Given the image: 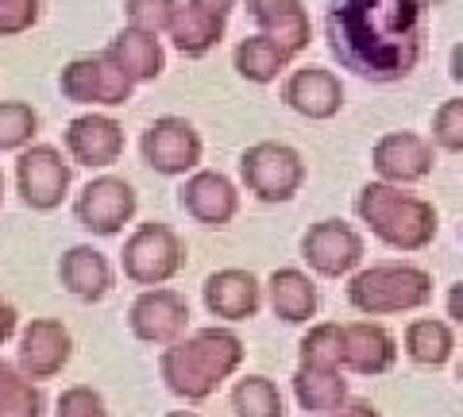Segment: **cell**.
<instances>
[{
	"instance_id": "8992f818",
	"label": "cell",
	"mask_w": 463,
	"mask_h": 417,
	"mask_svg": "<svg viewBox=\"0 0 463 417\" xmlns=\"http://www.w3.org/2000/svg\"><path fill=\"white\" fill-rule=\"evenodd\" d=\"M120 270L136 286H166L185 270V240L163 221H143L124 240Z\"/></svg>"
},
{
	"instance_id": "603a6c76",
	"label": "cell",
	"mask_w": 463,
	"mask_h": 417,
	"mask_svg": "<svg viewBox=\"0 0 463 417\" xmlns=\"http://www.w3.org/2000/svg\"><path fill=\"white\" fill-rule=\"evenodd\" d=\"M267 298L274 317L286 325H313L317 309H321V294H317V282L306 275L301 267H279L267 279Z\"/></svg>"
},
{
	"instance_id": "2e32d148",
	"label": "cell",
	"mask_w": 463,
	"mask_h": 417,
	"mask_svg": "<svg viewBox=\"0 0 463 417\" xmlns=\"http://www.w3.org/2000/svg\"><path fill=\"white\" fill-rule=\"evenodd\" d=\"M74 359V336L70 328L54 317H32L20 328V348L16 364L24 367V375H32L35 383L62 375L66 364Z\"/></svg>"
},
{
	"instance_id": "d4e9b609",
	"label": "cell",
	"mask_w": 463,
	"mask_h": 417,
	"mask_svg": "<svg viewBox=\"0 0 463 417\" xmlns=\"http://www.w3.org/2000/svg\"><path fill=\"white\" fill-rule=\"evenodd\" d=\"M289 386H294L298 406L306 413H313V417H332L336 410L347 406V398H352L340 367H301L298 364Z\"/></svg>"
},
{
	"instance_id": "7c38bea8",
	"label": "cell",
	"mask_w": 463,
	"mask_h": 417,
	"mask_svg": "<svg viewBox=\"0 0 463 417\" xmlns=\"http://www.w3.org/2000/svg\"><path fill=\"white\" fill-rule=\"evenodd\" d=\"M128 328H132L139 344L166 348V344L190 333V301H185V294L170 290V286H147L128 306Z\"/></svg>"
},
{
	"instance_id": "f35d334b",
	"label": "cell",
	"mask_w": 463,
	"mask_h": 417,
	"mask_svg": "<svg viewBox=\"0 0 463 417\" xmlns=\"http://www.w3.org/2000/svg\"><path fill=\"white\" fill-rule=\"evenodd\" d=\"M448 74H452V81H463V43L452 47V70Z\"/></svg>"
},
{
	"instance_id": "d590c367",
	"label": "cell",
	"mask_w": 463,
	"mask_h": 417,
	"mask_svg": "<svg viewBox=\"0 0 463 417\" xmlns=\"http://www.w3.org/2000/svg\"><path fill=\"white\" fill-rule=\"evenodd\" d=\"M12 336H20V313H16L12 301L0 298V348H5Z\"/></svg>"
},
{
	"instance_id": "1f68e13d",
	"label": "cell",
	"mask_w": 463,
	"mask_h": 417,
	"mask_svg": "<svg viewBox=\"0 0 463 417\" xmlns=\"http://www.w3.org/2000/svg\"><path fill=\"white\" fill-rule=\"evenodd\" d=\"M182 0H124V24L139 27V32L166 35L174 16H178Z\"/></svg>"
},
{
	"instance_id": "5bb4252c",
	"label": "cell",
	"mask_w": 463,
	"mask_h": 417,
	"mask_svg": "<svg viewBox=\"0 0 463 417\" xmlns=\"http://www.w3.org/2000/svg\"><path fill=\"white\" fill-rule=\"evenodd\" d=\"M62 147L74 159V166L85 170H109L124 159V124L109 112H81L66 124Z\"/></svg>"
},
{
	"instance_id": "60d3db41",
	"label": "cell",
	"mask_w": 463,
	"mask_h": 417,
	"mask_svg": "<svg viewBox=\"0 0 463 417\" xmlns=\"http://www.w3.org/2000/svg\"><path fill=\"white\" fill-rule=\"evenodd\" d=\"M0 201H5V175H0Z\"/></svg>"
},
{
	"instance_id": "4dcf8cb0",
	"label": "cell",
	"mask_w": 463,
	"mask_h": 417,
	"mask_svg": "<svg viewBox=\"0 0 463 417\" xmlns=\"http://www.w3.org/2000/svg\"><path fill=\"white\" fill-rule=\"evenodd\" d=\"M39 136V112L27 100H0V151H24Z\"/></svg>"
},
{
	"instance_id": "83f0119b",
	"label": "cell",
	"mask_w": 463,
	"mask_h": 417,
	"mask_svg": "<svg viewBox=\"0 0 463 417\" xmlns=\"http://www.w3.org/2000/svg\"><path fill=\"white\" fill-rule=\"evenodd\" d=\"M47 413V398H43L39 383L24 375L20 364L0 359V417H43Z\"/></svg>"
},
{
	"instance_id": "52a82bcc",
	"label": "cell",
	"mask_w": 463,
	"mask_h": 417,
	"mask_svg": "<svg viewBox=\"0 0 463 417\" xmlns=\"http://www.w3.org/2000/svg\"><path fill=\"white\" fill-rule=\"evenodd\" d=\"M58 93L70 105H85V109H120L132 100L136 81L124 74V66L112 59L109 51L97 54H78L58 70Z\"/></svg>"
},
{
	"instance_id": "cb8c5ba5",
	"label": "cell",
	"mask_w": 463,
	"mask_h": 417,
	"mask_svg": "<svg viewBox=\"0 0 463 417\" xmlns=\"http://www.w3.org/2000/svg\"><path fill=\"white\" fill-rule=\"evenodd\" d=\"M116 62L124 66V74L132 78L136 85H147V81H158L166 74V51H163V39L155 32H139V27H120L109 47H105Z\"/></svg>"
},
{
	"instance_id": "d6986e66",
	"label": "cell",
	"mask_w": 463,
	"mask_h": 417,
	"mask_svg": "<svg viewBox=\"0 0 463 417\" xmlns=\"http://www.w3.org/2000/svg\"><path fill=\"white\" fill-rule=\"evenodd\" d=\"M282 100L306 120H332L344 109V81L328 66H298L282 81Z\"/></svg>"
},
{
	"instance_id": "ab89813d",
	"label": "cell",
	"mask_w": 463,
	"mask_h": 417,
	"mask_svg": "<svg viewBox=\"0 0 463 417\" xmlns=\"http://www.w3.org/2000/svg\"><path fill=\"white\" fill-rule=\"evenodd\" d=\"M163 417H201V413H194V410H170V413H163Z\"/></svg>"
},
{
	"instance_id": "5b68a950",
	"label": "cell",
	"mask_w": 463,
	"mask_h": 417,
	"mask_svg": "<svg viewBox=\"0 0 463 417\" xmlns=\"http://www.w3.org/2000/svg\"><path fill=\"white\" fill-rule=\"evenodd\" d=\"M309 178V166L298 147L282 139H259L240 155V182L263 205H286L301 194Z\"/></svg>"
},
{
	"instance_id": "74e56055",
	"label": "cell",
	"mask_w": 463,
	"mask_h": 417,
	"mask_svg": "<svg viewBox=\"0 0 463 417\" xmlns=\"http://www.w3.org/2000/svg\"><path fill=\"white\" fill-rule=\"evenodd\" d=\"M332 417H383V413H379V406H371V402H364V398H347V406L336 410Z\"/></svg>"
},
{
	"instance_id": "7bdbcfd3",
	"label": "cell",
	"mask_w": 463,
	"mask_h": 417,
	"mask_svg": "<svg viewBox=\"0 0 463 417\" xmlns=\"http://www.w3.org/2000/svg\"><path fill=\"white\" fill-rule=\"evenodd\" d=\"M459 240H463V228H459Z\"/></svg>"
},
{
	"instance_id": "ffe728a7",
	"label": "cell",
	"mask_w": 463,
	"mask_h": 417,
	"mask_svg": "<svg viewBox=\"0 0 463 417\" xmlns=\"http://www.w3.org/2000/svg\"><path fill=\"white\" fill-rule=\"evenodd\" d=\"M398 364V336L379 321L344 325V371L364 379H379Z\"/></svg>"
},
{
	"instance_id": "d6a6232c",
	"label": "cell",
	"mask_w": 463,
	"mask_h": 417,
	"mask_svg": "<svg viewBox=\"0 0 463 417\" xmlns=\"http://www.w3.org/2000/svg\"><path fill=\"white\" fill-rule=\"evenodd\" d=\"M429 139L437 143V151L448 155H463V97H452L432 112V128H429Z\"/></svg>"
},
{
	"instance_id": "8fae6325",
	"label": "cell",
	"mask_w": 463,
	"mask_h": 417,
	"mask_svg": "<svg viewBox=\"0 0 463 417\" xmlns=\"http://www.w3.org/2000/svg\"><path fill=\"white\" fill-rule=\"evenodd\" d=\"M139 213L136 185L120 175H97L81 185L74 201V217L90 236H120L124 224H132Z\"/></svg>"
},
{
	"instance_id": "ac0fdd59",
	"label": "cell",
	"mask_w": 463,
	"mask_h": 417,
	"mask_svg": "<svg viewBox=\"0 0 463 417\" xmlns=\"http://www.w3.org/2000/svg\"><path fill=\"white\" fill-rule=\"evenodd\" d=\"M263 290L267 286L259 282L251 270L243 267H224V270H213L201 286V301H205L209 317L224 321V325H236V321H251L259 317L263 309Z\"/></svg>"
},
{
	"instance_id": "ba28073f",
	"label": "cell",
	"mask_w": 463,
	"mask_h": 417,
	"mask_svg": "<svg viewBox=\"0 0 463 417\" xmlns=\"http://www.w3.org/2000/svg\"><path fill=\"white\" fill-rule=\"evenodd\" d=\"M70 185H74V159L54 143H32L16 151V194L27 209L54 213L70 197Z\"/></svg>"
},
{
	"instance_id": "44dd1931",
	"label": "cell",
	"mask_w": 463,
	"mask_h": 417,
	"mask_svg": "<svg viewBox=\"0 0 463 417\" xmlns=\"http://www.w3.org/2000/svg\"><path fill=\"white\" fill-rule=\"evenodd\" d=\"M58 282L70 298L85 301V306H97L105 301L116 286V270L109 263L105 251H97L93 243H74L66 248L62 259H58Z\"/></svg>"
},
{
	"instance_id": "4316f807",
	"label": "cell",
	"mask_w": 463,
	"mask_h": 417,
	"mask_svg": "<svg viewBox=\"0 0 463 417\" xmlns=\"http://www.w3.org/2000/svg\"><path fill=\"white\" fill-rule=\"evenodd\" d=\"M402 348L417 367H444L456 355V328L440 317H417L405 325Z\"/></svg>"
},
{
	"instance_id": "3957f363",
	"label": "cell",
	"mask_w": 463,
	"mask_h": 417,
	"mask_svg": "<svg viewBox=\"0 0 463 417\" xmlns=\"http://www.w3.org/2000/svg\"><path fill=\"white\" fill-rule=\"evenodd\" d=\"M355 217L374 240L402 255H417L432 248V240L440 232V213L429 197L410 194L405 185L383 182V178L359 185Z\"/></svg>"
},
{
	"instance_id": "f1b7e54d",
	"label": "cell",
	"mask_w": 463,
	"mask_h": 417,
	"mask_svg": "<svg viewBox=\"0 0 463 417\" xmlns=\"http://www.w3.org/2000/svg\"><path fill=\"white\" fill-rule=\"evenodd\" d=\"M232 410L236 417H286V398L274 379L243 375L232 386Z\"/></svg>"
},
{
	"instance_id": "e0dca14e",
	"label": "cell",
	"mask_w": 463,
	"mask_h": 417,
	"mask_svg": "<svg viewBox=\"0 0 463 417\" xmlns=\"http://www.w3.org/2000/svg\"><path fill=\"white\" fill-rule=\"evenodd\" d=\"M178 205L185 217H194L205 228H228L240 213V185L221 170H194L185 175L178 190Z\"/></svg>"
},
{
	"instance_id": "30bf717a",
	"label": "cell",
	"mask_w": 463,
	"mask_h": 417,
	"mask_svg": "<svg viewBox=\"0 0 463 417\" xmlns=\"http://www.w3.org/2000/svg\"><path fill=\"white\" fill-rule=\"evenodd\" d=\"M364 255H367L364 232L340 217L317 221L301 236V259L321 279H352L364 267Z\"/></svg>"
},
{
	"instance_id": "e575fe53",
	"label": "cell",
	"mask_w": 463,
	"mask_h": 417,
	"mask_svg": "<svg viewBox=\"0 0 463 417\" xmlns=\"http://www.w3.org/2000/svg\"><path fill=\"white\" fill-rule=\"evenodd\" d=\"M43 16L39 0H0V39L27 35Z\"/></svg>"
},
{
	"instance_id": "4fadbf2b",
	"label": "cell",
	"mask_w": 463,
	"mask_h": 417,
	"mask_svg": "<svg viewBox=\"0 0 463 417\" xmlns=\"http://www.w3.org/2000/svg\"><path fill=\"white\" fill-rule=\"evenodd\" d=\"M371 166L383 182H394V185H417L425 182L432 170H437V143L421 132H386L374 139L371 147Z\"/></svg>"
},
{
	"instance_id": "7402d4cb",
	"label": "cell",
	"mask_w": 463,
	"mask_h": 417,
	"mask_svg": "<svg viewBox=\"0 0 463 417\" xmlns=\"http://www.w3.org/2000/svg\"><path fill=\"white\" fill-rule=\"evenodd\" d=\"M248 16L263 35L279 39L294 59L313 43V20L306 0H248Z\"/></svg>"
},
{
	"instance_id": "8d00e7d4",
	"label": "cell",
	"mask_w": 463,
	"mask_h": 417,
	"mask_svg": "<svg viewBox=\"0 0 463 417\" xmlns=\"http://www.w3.org/2000/svg\"><path fill=\"white\" fill-rule=\"evenodd\" d=\"M444 309H448V317H452V325L463 328V279L448 286V294H444Z\"/></svg>"
},
{
	"instance_id": "b9f144b4",
	"label": "cell",
	"mask_w": 463,
	"mask_h": 417,
	"mask_svg": "<svg viewBox=\"0 0 463 417\" xmlns=\"http://www.w3.org/2000/svg\"><path fill=\"white\" fill-rule=\"evenodd\" d=\"M456 375H459V383H463V359H459V367H456Z\"/></svg>"
},
{
	"instance_id": "9c48e42d",
	"label": "cell",
	"mask_w": 463,
	"mask_h": 417,
	"mask_svg": "<svg viewBox=\"0 0 463 417\" xmlns=\"http://www.w3.org/2000/svg\"><path fill=\"white\" fill-rule=\"evenodd\" d=\"M139 155L155 175L163 178H185L201 166L205 155V139L185 117H155L139 136Z\"/></svg>"
},
{
	"instance_id": "484cf974",
	"label": "cell",
	"mask_w": 463,
	"mask_h": 417,
	"mask_svg": "<svg viewBox=\"0 0 463 417\" xmlns=\"http://www.w3.org/2000/svg\"><path fill=\"white\" fill-rule=\"evenodd\" d=\"M289 62H294V54H289L279 39H270L263 32H255V35H243L236 43V51H232V66H236V74L243 81H251V85H270V81H279Z\"/></svg>"
},
{
	"instance_id": "9a60e30c",
	"label": "cell",
	"mask_w": 463,
	"mask_h": 417,
	"mask_svg": "<svg viewBox=\"0 0 463 417\" xmlns=\"http://www.w3.org/2000/svg\"><path fill=\"white\" fill-rule=\"evenodd\" d=\"M236 5L240 0H185V5H178V16L166 32L174 51L185 54V59H205L224 39Z\"/></svg>"
},
{
	"instance_id": "7a4b0ae2",
	"label": "cell",
	"mask_w": 463,
	"mask_h": 417,
	"mask_svg": "<svg viewBox=\"0 0 463 417\" xmlns=\"http://www.w3.org/2000/svg\"><path fill=\"white\" fill-rule=\"evenodd\" d=\"M243 359H248V344L236 328L209 325L166 344L163 355H158V375H163L174 398L209 402L243 367Z\"/></svg>"
},
{
	"instance_id": "f546056e",
	"label": "cell",
	"mask_w": 463,
	"mask_h": 417,
	"mask_svg": "<svg viewBox=\"0 0 463 417\" xmlns=\"http://www.w3.org/2000/svg\"><path fill=\"white\" fill-rule=\"evenodd\" d=\"M298 364L301 367H340L344 371V325L313 321L298 340Z\"/></svg>"
},
{
	"instance_id": "277c9868",
	"label": "cell",
	"mask_w": 463,
	"mask_h": 417,
	"mask_svg": "<svg viewBox=\"0 0 463 417\" xmlns=\"http://www.w3.org/2000/svg\"><path fill=\"white\" fill-rule=\"evenodd\" d=\"M432 301V275L417 263H371L347 279V306L364 317H394V313L425 309Z\"/></svg>"
},
{
	"instance_id": "836d02e7",
	"label": "cell",
	"mask_w": 463,
	"mask_h": 417,
	"mask_svg": "<svg viewBox=\"0 0 463 417\" xmlns=\"http://www.w3.org/2000/svg\"><path fill=\"white\" fill-rule=\"evenodd\" d=\"M54 417H109L105 394L93 391V386H85V383L66 386L54 402Z\"/></svg>"
},
{
	"instance_id": "6da1fadb",
	"label": "cell",
	"mask_w": 463,
	"mask_h": 417,
	"mask_svg": "<svg viewBox=\"0 0 463 417\" xmlns=\"http://www.w3.org/2000/svg\"><path fill=\"white\" fill-rule=\"evenodd\" d=\"M328 54L371 85L405 81L429 47V0H328Z\"/></svg>"
}]
</instances>
